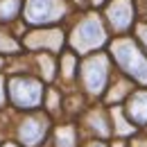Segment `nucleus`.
<instances>
[{
	"label": "nucleus",
	"mask_w": 147,
	"mask_h": 147,
	"mask_svg": "<svg viewBox=\"0 0 147 147\" xmlns=\"http://www.w3.org/2000/svg\"><path fill=\"white\" fill-rule=\"evenodd\" d=\"M109 55L122 73H127L138 84H147V52L136 38L127 34L113 36V41H109Z\"/></svg>",
	"instance_id": "f257e3e1"
},
{
	"label": "nucleus",
	"mask_w": 147,
	"mask_h": 147,
	"mask_svg": "<svg viewBox=\"0 0 147 147\" xmlns=\"http://www.w3.org/2000/svg\"><path fill=\"white\" fill-rule=\"evenodd\" d=\"M68 43L77 55H93L100 52L104 45H109V30L107 23L100 18L95 11L84 14L75 23L73 32L68 34Z\"/></svg>",
	"instance_id": "f03ea898"
},
{
	"label": "nucleus",
	"mask_w": 147,
	"mask_h": 147,
	"mask_svg": "<svg viewBox=\"0 0 147 147\" xmlns=\"http://www.w3.org/2000/svg\"><path fill=\"white\" fill-rule=\"evenodd\" d=\"M68 16V2L66 0H25L23 18L34 27L57 25Z\"/></svg>",
	"instance_id": "7ed1b4c3"
},
{
	"label": "nucleus",
	"mask_w": 147,
	"mask_h": 147,
	"mask_svg": "<svg viewBox=\"0 0 147 147\" xmlns=\"http://www.w3.org/2000/svg\"><path fill=\"white\" fill-rule=\"evenodd\" d=\"M136 16H138L136 0H107V5H104V23L115 36L127 34L138 23Z\"/></svg>",
	"instance_id": "20e7f679"
},
{
	"label": "nucleus",
	"mask_w": 147,
	"mask_h": 147,
	"mask_svg": "<svg viewBox=\"0 0 147 147\" xmlns=\"http://www.w3.org/2000/svg\"><path fill=\"white\" fill-rule=\"evenodd\" d=\"M82 79L86 91L93 95H100L109 82V57L104 52H93L82 63Z\"/></svg>",
	"instance_id": "39448f33"
},
{
	"label": "nucleus",
	"mask_w": 147,
	"mask_h": 147,
	"mask_svg": "<svg viewBox=\"0 0 147 147\" xmlns=\"http://www.w3.org/2000/svg\"><path fill=\"white\" fill-rule=\"evenodd\" d=\"M9 97L14 104H18L23 109H32V107L41 104L43 86H41V82L32 79V77H14L9 82Z\"/></svg>",
	"instance_id": "423d86ee"
},
{
	"label": "nucleus",
	"mask_w": 147,
	"mask_h": 147,
	"mask_svg": "<svg viewBox=\"0 0 147 147\" xmlns=\"http://www.w3.org/2000/svg\"><path fill=\"white\" fill-rule=\"evenodd\" d=\"M66 43V34L57 27H38L23 36V45L30 50H45V52H59Z\"/></svg>",
	"instance_id": "0eeeda50"
},
{
	"label": "nucleus",
	"mask_w": 147,
	"mask_h": 147,
	"mask_svg": "<svg viewBox=\"0 0 147 147\" xmlns=\"http://www.w3.org/2000/svg\"><path fill=\"white\" fill-rule=\"evenodd\" d=\"M45 129H48V122L43 118H30V120H25L23 127H20V140H23V145H27V147L38 145L43 140V136H45Z\"/></svg>",
	"instance_id": "6e6552de"
},
{
	"label": "nucleus",
	"mask_w": 147,
	"mask_h": 147,
	"mask_svg": "<svg viewBox=\"0 0 147 147\" xmlns=\"http://www.w3.org/2000/svg\"><path fill=\"white\" fill-rule=\"evenodd\" d=\"M127 113H129V120H134L136 125H147V93L145 91H138L129 97Z\"/></svg>",
	"instance_id": "1a4fd4ad"
},
{
	"label": "nucleus",
	"mask_w": 147,
	"mask_h": 147,
	"mask_svg": "<svg viewBox=\"0 0 147 147\" xmlns=\"http://www.w3.org/2000/svg\"><path fill=\"white\" fill-rule=\"evenodd\" d=\"M23 0H0V23H11L18 18Z\"/></svg>",
	"instance_id": "9d476101"
},
{
	"label": "nucleus",
	"mask_w": 147,
	"mask_h": 147,
	"mask_svg": "<svg viewBox=\"0 0 147 147\" xmlns=\"http://www.w3.org/2000/svg\"><path fill=\"white\" fill-rule=\"evenodd\" d=\"M20 50V43L14 36H9L5 30H0V55H16Z\"/></svg>",
	"instance_id": "9b49d317"
},
{
	"label": "nucleus",
	"mask_w": 147,
	"mask_h": 147,
	"mask_svg": "<svg viewBox=\"0 0 147 147\" xmlns=\"http://www.w3.org/2000/svg\"><path fill=\"white\" fill-rule=\"evenodd\" d=\"M57 147H75V129L73 127H61L55 134Z\"/></svg>",
	"instance_id": "f8f14e48"
},
{
	"label": "nucleus",
	"mask_w": 147,
	"mask_h": 147,
	"mask_svg": "<svg viewBox=\"0 0 147 147\" xmlns=\"http://www.w3.org/2000/svg\"><path fill=\"white\" fill-rule=\"evenodd\" d=\"M38 66L43 68V77L45 79H52L55 77V59H52V55H48V52H43V55H38Z\"/></svg>",
	"instance_id": "ddd939ff"
},
{
	"label": "nucleus",
	"mask_w": 147,
	"mask_h": 147,
	"mask_svg": "<svg viewBox=\"0 0 147 147\" xmlns=\"http://www.w3.org/2000/svg\"><path fill=\"white\" fill-rule=\"evenodd\" d=\"M75 66H77V52H66L61 57V68L66 77H73L75 75Z\"/></svg>",
	"instance_id": "4468645a"
},
{
	"label": "nucleus",
	"mask_w": 147,
	"mask_h": 147,
	"mask_svg": "<svg viewBox=\"0 0 147 147\" xmlns=\"http://www.w3.org/2000/svg\"><path fill=\"white\" fill-rule=\"evenodd\" d=\"M134 30H136V41L140 43V48L147 52V23H136Z\"/></svg>",
	"instance_id": "2eb2a0df"
},
{
	"label": "nucleus",
	"mask_w": 147,
	"mask_h": 147,
	"mask_svg": "<svg viewBox=\"0 0 147 147\" xmlns=\"http://www.w3.org/2000/svg\"><path fill=\"white\" fill-rule=\"evenodd\" d=\"M115 129H118V134H131V125H127V120L122 118L120 111H115Z\"/></svg>",
	"instance_id": "dca6fc26"
},
{
	"label": "nucleus",
	"mask_w": 147,
	"mask_h": 147,
	"mask_svg": "<svg viewBox=\"0 0 147 147\" xmlns=\"http://www.w3.org/2000/svg\"><path fill=\"white\" fill-rule=\"evenodd\" d=\"M93 127L97 129V134H100V136H107V134H109V127L104 125V118H102L100 113H97V115H93Z\"/></svg>",
	"instance_id": "f3484780"
},
{
	"label": "nucleus",
	"mask_w": 147,
	"mask_h": 147,
	"mask_svg": "<svg viewBox=\"0 0 147 147\" xmlns=\"http://www.w3.org/2000/svg\"><path fill=\"white\" fill-rule=\"evenodd\" d=\"M88 5L91 7H102V5H107V0H88Z\"/></svg>",
	"instance_id": "a211bd4d"
},
{
	"label": "nucleus",
	"mask_w": 147,
	"mask_h": 147,
	"mask_svg": "<svg viewBox=\"0 0 147 147\" xmlns=\"http://www.w3.org/2000/svg\"><path fill=\"white\" fill-rule=\"evenodd\" d=\"M134 147H147V140L138 138V140H134Z\"/></svg>",
	"instance_id": "6ab92c4d"
},
{
	"label": "nucleus",
	"mask_w": 147,
	"mask_h": 147,
	"mask_svg": "<svg viewBox=\"0 0 147 147\" xmlns=\"http://www.w3.org/2000/svg\"><path fill=\"white\" fill-rule=\"evenodd\" d=\"M5 102V88H2V79H0V104Z\"/></svg>",
	"instance_id": "aec40b11"
},
{
	"label": "nucleus",
	"mask_w": 147,
	"mask_h": 147,
	"mask_svg": "<svg viewBox=\"0 0 147 147\" xmlns=\"http://www.w3.org/2000/svg\"><path fill=\"white\" fill-rule=\"evenodd\" d=\"M88 147H104L102 143H95V145H88Z\"/></svg>",
	"instance_id": "412c9836"
},
{
	"label": "nucleus",
	"mask_w": 147,
	"mask_h": 147,
	"mask_svg": "<svg viewBox=\"0 0 147 147\" xmlns=\"http://www.w3.org/2000/svg\"><path fill=\"white\" fill-rule=\"evenodd\" d=\"M5 147H14V145H5Z\"/></svg>",
	"instance_id": "4be33fe9"
}]
</instances>
